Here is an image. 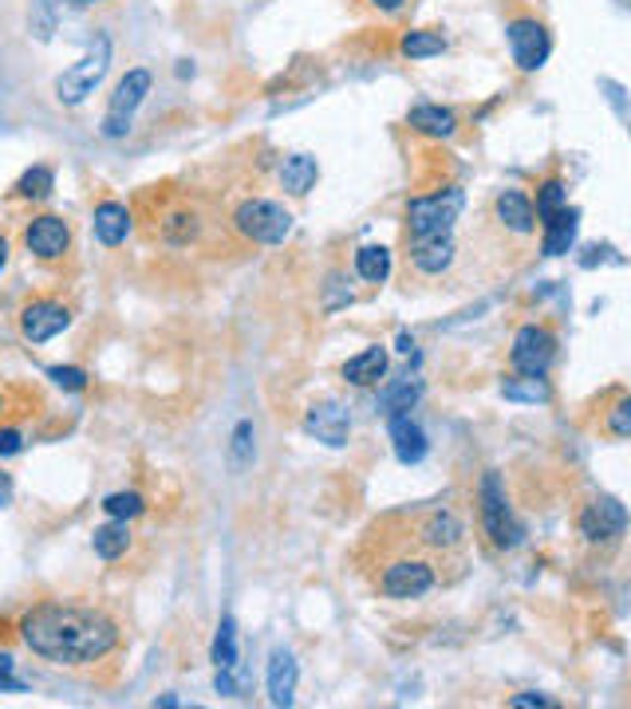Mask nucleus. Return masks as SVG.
<instances>
[{"label":"nucleus","instance_id":"nucleus-1","mask_svg":"<svg viewBox=\"0 0 631 709\" xmlns=\"http://www.w3.org/2000/svg\"><path fill=\"white\" fill-rule=\"evenodd\" d=\"M21 638L32 655L56 667H87L114 655L123 643L119 619L99 603H72V599H44L21 619Z\"/></svg>","mask_w":631,"mask_h":709},{"label":"nucleus","instance_id":"nucleus-2","mask_svg":"<svg viewBox=\"0 0 631 709\" xmlns=\"http://www.w3.org/2000/svg\"><path fill=\"white\" fill-rule=\"evenodd\" d=\"M372 584H375V591L387 599H423L426 591H435V584H438L435 555L414 540L411 528L399 533L395 545L379 540V560H375V567H372Z\"/></svg>","mask_w":631,"mask_h":709},{"label":"nucleus","instance_id":"nucleus-3","mask_svg":"<svg viewBox=\"0 0 631 709\" xmlns=\"http://www.w3.org/2000/svg\"><path fill=\"white\" fill-rule=\"evenodd\" d=\"M214 217L206 201L190 194H162L158 209L150 213V236H158L166 248H194L206 241Z\"/></svg>","mask_w":631,"mask_h":709},{"label":"nucleus","instance_id":"nucleus-4","mask_svg":"<svg viewBox=\"0 0 631 709\" xmlns=\"http://www.w3.org/2000/svg\"><path fill=\"white\" fill-rule=\"evenodd\" d=\"M466 206V194L458 185H442L435 194L411 197L406 201V241L418 245V241H442V236L454 233L458 217Z\"/></svg>","mask_w":631,"mask_h":709},{"label":"nucleus","instance_id":"nucleus-5","mask_svg":"<svg viewBox=\"0 0 631 709\" xmlns=\"http://www.w3.org/2000/svg\"><path fill=\"white\" fill-rule=\"evenodd\" d=\"M229 233L245 245H280L292 233V213L269 197H241L229 213Z\"/></svg>","mask_w":631,"mask_h":709},{"label":"nucleus","instance_id":"nucleus-6","mask_svg":"<svg viewBox=\"0 0 631 709\" xmlns=\"http://www.w3.org/2000/svg\"><path fill=\"white\" fill-rule=\"evenodd\" d=\"M477 501H482V528H486L489 545H494L497 552L518 548L521 545V525H518V516H513V509H509L506 485H501L497 473H486V477H482Z\"/></svg>","mask_w":631,"mask_h":709},{"label":"nucleus","instance_id":"nucleus-7","mask_svg":"<svg viewBox=\"0 0 631 709\" xmlns=\"http://www.w3.org/2000/svg\"><path fill=\"white\" fill-rule=\"evenodd\" d=\"M506 40H509V56L518 63V72H537V68H545V60H549V52H553V32L537 12L509 16Z\"/></svg>","mask_w":631,"mask_h":709},{"label":"nucleus","instance_id":"nucleus-8","mask_svg":"<svg viewBox=\"0 0 631 709\" xmlns=\"http://www.w3.org/2000/svg\"><path fill=\"white\" fill-rule=\"evenodd\" d=\"M107 68H111V40L107 36H99V40L92 44V52L83 56L75 68H68V72L56 80V99H60L63 107H80L87 95H95V87L104 83Z\"/></svg>","mask_w":631,"mask_h":709},{"label":"nucleus","instance_id":"nucleus-9","mask_svg":"<svg viewBox=\"0 0 631 709\" xmlns=\"http://www.w3.org/2000/svg\"><path fill=\"white\" fill-rule=\"evenodd\" d=\"M411 536L438 560V555H450L466 545V525L450 509H423L411 521Z\"/></svg>","mask_w":631,"mask_h":709},{"label":"nucleus","instance_id":"nucleus-10","mask_svg":"<svg viewBox=\"0 0 631 709\" xmlns=\"http://www.w3.org/2000/svg\"><path fill=\"white\" fill-rule=\"evenodd\" d=\"M150 72L146 68H131L123 80L114 83V95L107 103V119H104V134L107 138H123L131 131V114L143 107V99L150 95Z\"/></svg>","mask_w":631,"mask_h":709},{"label":"nucleus","instance_id":"nucleus-11","mask_svg":"<svg viewBox=\"0 0 631 709\" xmlns=\"http://www.w3.org/2000/svg\"><path fill=\"white\" fill-rule=\"evenodd\" d=\"M557 359V335L549 328H537L529 323L513 335V347H509V363L518 375H545Z\"/></svg>","mask_w":631,"mask_h":709},{"label":"nucleus","instance_id":"nucleus-12","mask_svg":"<svg viewBox=\"0 0 631 709\" xmlns=\"http://www.w3.org/2000/svg\"><path fill=\"white\" fill-rule=\"evenodd\" d=\"M68 323H72V308L60 304V300H32L21 311V331L28 343L56 340L60 331H68Z\"/></svg>","mask_w":631,"mask_h":709},{"label":"nucleus","instance_id":"nucleus-13","mask_svg":"<svg viewBox=\"0 0 631 709\" xmlns=\"http://www.w3.org/2000/svg\"><path fill=\"white\" fill-rule=\"evenodd\" d=\"M24 245H28L32 257L40 260H60L68 248H72V229L68 221L56 213H40L32 217L28 229H24Z\"/></svg>","mask_w":631,"mask_h":709},{"label":"nucleus","instance_id":"nucleus-14","mask_svg":"<svg viewBox=\"0 0 631 709\" xmlns=\"http://www.w3.org/2000/svg\"><path fill=\"white\" fill-rule=\"evenodd\" d=\"M628 528V513H623V504L616 497H596V501L580 513V533L584 540H611V536H620Z\"/></svg>","mask_w":631,"mask_h":709},{"label":"nucleus","instance_id":"nucleus-15","mask_svg":"<svg viewBox=\"0 0 631 709\" xmlns=\"http://www.w3.org/2000/svg\"><path fill=\"white\" fill-rule=\"evenodd\" d=\"M304 430L324 445H348L352 418H348V411H343L340 402H316V406L304 414Z\"/></svg>","mask_w":631,"mask_h":709},{"label":"nucleus","instance_id":"nucleus-16","mask_svg":"<svg viewBox=\"0 0 631 709\" xmlns=\"http://www.w3.org/2000/svg\"><path fill=\"white\" fill-rule=\"evenodd\" d=\"M494 221L506 229V233L529 236L537 229V209H533V201H529L521 190H501V194L494 197Z\"/></svg>","mask_w":631,"mask_h":709},{"label":"nucleus","instance_id":"nucleus-17","mask_svg":"<svg viewBox=\"0 0 631 709\" xmlns=\"http://www.w3.org/2000/svg\"><path fill=\"white\" fill-rule=\"evenodd\" d=\"M454 260H458V248L450 236H442V241H418L406 253V268L418 272V277H442V272L454 268Z\"/></svg>","mask_w":631,"mask_h":709},{"label":"nucleus","instance_id":"nucleus-18","mask_svg":"<svg viewBox=\"0 0 631 709\" xmlns=\"http://www.w3.org/2000/svg\"><path fill=\"white\" fill-rule=\"evenodd\" d=\"M92 225H95V236H99V245L119 248L126 241V233H131V225H135V217H131V209L123 201H99Z\"/></svg>","mask_w":631,"mask_h":709},{"label":"nucleus","instance_id":"nucleus-19","mask_svg":"<svg viewBox=\"0 0 631 709\" xmlns=\"http://www.w3.org/2000/svg\"><path fill=\"white\" fill-rule=\"evenodd\" d=\"M391 442H395V457L403 465H414L426 457V433L411 414H391Z\"/></svg>","mask_w":631,"mask_h":709},{"label":"nucleus","instance_id":"nucleus-20","mask_svg":"<svg viewBox=\"0 0 631 709\" xmlns=\"http://www.w3.org/2000/svg\"><path fill=\"white\" fill-rule=\"evenodd\" d=\"M406 126L426 138H454L458 134V114L450 107H438V103H423V107H411L406 114Z\"/></svg>","mask_w":631,"mask_h":709},{"label":"nucleus","instance_id":"nucleus-21","mask_svg":"<svg viewBox=\"0 0 631 709\" xmlns=\"http://www.w3.org/2000/svg\"><path fill=\"white\" fill-rule=\"evenodd\" d=\"M292 689H296V658H292V650L277 647L269 658V701L272 706H292Z\"/></svg>","mask_w":631,"mask_h":709},{"label":"nucleus","instance_id":"nucleus-22","mask_svg":"<svg viewBox=\"0 0 631 709\" xmlns=\"http://www.w3.org/2000/svg\"><path fill=\"white\" fill-rule=\"evenodd\" d=\"M577 209H560V213H553L549 221H541V229H545V241H541V248H545V257H560V253H569V245L577 241Z\"/></svg>","mask_w":631,"mask_h":709},{"label":"nucleus","instance_id":"nucleus-23","mask_svg":"<svg viewBox=\"0 0 631 709\" xmlns=\"http://www.w3.org/2000/svg\"><path fill=\"white\" fill-rule=\"evenodd\" d=\"M316 178H320V162L312 155H292L280 166V185H284V194H292V197L308 194L312 185H316Z\"/></svg>","mask_w":631,"mask_h":709},{"label":"nucleus","instance_id":"nucleus-24","mask_svg":"<svg viewBox=\"0 0 631 709\" xmlns=\"http://www.w3.org/2000/svg\"><path fill=\"white\" fill-rule=\"evenodd\" d=\"M384 370H387V351L367 347L355 359L343 363V379L352 382V387H375V382L384 379Z\"/></svg>","mask_w":631,"mask_h":709},{"label":"nucleus","instance_id":"nucleus-25","mask_svg":"<svg viewBox=\"0 0 631 709\" xmlns=\"http://www.w3.org/2000/svg\"><path fill=\"white\" fill-rule=\"evenodd\" d=\"M92 548L99 560H119V555L131 548V528H126V521H111V525L95 528Z\"/></svg>","mask_w":631,"mask_h":709},{"label":"nucleus","instance_id":"nucleus-26","mask_svg":"<svg viewBox=\"0 0 631 709\" xmlns=\"http://www.w3.org/2000/svg\"><path fill=\"white\" fill-rule=\"evenodd\" d=\"M399 52L406 60H430V56H442L446 52V36L438 28H411L399 44Z\"/></svg>","mask_w":631,"mask_h":709},{"label":"nucleus","instance_id":"nucleus-27","mask_svg":"<svg viewBox=\"0 0 631 709\" xmlns=\"http://www.w3.org/2000/svg\"><path fill=\"white\" fill-rule=\"evenodd\" d=\"M501 394H506L509 402H549L553 399L545 375H513V379L501 382Z\"/></svg>","mask_w":631,"mask_h":709},{"label":"nucleus","instance_id":"nucleus-28","mask_svg":"<svg viewBox=\"0 0 631 709\" xmlns=\"http://www.w3.org/2000/svg\"><path fill=\"white\" fill-rule=\"evenodd\" d=\"M418 394H423V387L414 379H399L391 382L384 394H379V406H384V414L391 418V414H411V406L418 402Z\"/></svg>","mask_w":631,"mask_h":709},{"label":"nucleus","instance_id":"nucleus-29","mask_svg":"<svg viewBox=\"0 0 631 709\" xmlns=\"http://www.w3.org/2000/svg\"><path fill=\"white\" fill-rule=\"evenodd\" d=\"M355 272H360L363 280L379 284V280H387V272H391V253H387L384 245H363L360 253H355Z\"/></svg>","mask_w":631,"mask_h":709},{"label":"nucleus","instance_id":"nucleus-30","mask_svg":"<svg viewBox=\"0 0 631 709\" xmlns=\"http://www.w3.org/2000/svg\"><path fill=\"white\" fill-rule=\"evenodd\" d=\"M52 190H56V174L48 166H32V170L21 174V182H16V197H24V201H44Z\"/></svg>","mask_w":631,"mask_h":709},{"label":"nucleus","instance_id":"nucleus-31","mask_svg":"<svg viewBox=\"0 0 631 709\" xmlns=\"http://www.w3.org/2000/svg\"><path fill=\"white\" fill-rule=\"evenodd\" d=\"M214 662H218V670L238 667V623L229 615L221 619L218 638H214Z\"/></svg>","mask_w":631,"mask_h":709},{"label":"nucleus","instance_id":"nucleus-32","mask_svg":"<svg viewBox=\"0 0 631 709\" xmlns=\"http://www.w3.org/2000/svg\"><path fill=\"white\" fill-rule=\"evenodd\" d=\"M565 206H569V190H565L560 178H549V182L537 190V217L541 221H549V217L560 213Z\"/></svg>","mask_w":631,"mask_h":709},{"label":"nucleus","instance_id":"nucleus-33","mask_svg":"<svg viewBox=\"0 0 631 709\" xmlns=\"http://www.w3.org/2000/svg\"><path fill=\"white\" fill-rule=\"evenodd\" d=\"M146 504L138 493H111L104 501V513L111 516V521H135L138 513H143Z\"/></svg>","mask_w":631,"mask_h":709},{"label":"nucleus","instance_id":"nucleus-34","mask_svg":"<svg viewBox=\"0 0 631 709\" xmlns=\"http://www.w3.org/2000/svg\"><path fill=\"white\" fill-rule=\"evenodd\" d=\"M608 430L616 438H631V399H620L608 411Z\"/></svg>","mask_w":631,"mask_h":709},{"label":"nucleus","instance_id":"nucleus-35","mask_svg":"<svg viewBox=\"0 0 631 709\" xmlns=\"http://www.w3.org/2000/svg\"><path fill=\"white\" fill-rule=\"evenodd\" d=\"M253 457V421H241L233 430V465H245Z\"/></svg>","mask_w":631,"mask_h":709},{"label":"nucleus","instance_id":"nucleus-36","mask_svg":"<svg viewBox=\"0 0 631 709\" xmlns=\"http://www.w3.org/2000/svg\"><path fill=\"white\" fill-rule=\"evenodd\" d=\"M48 375H52L56 387H63V391H83L87 387V375L80 367H52Z\"/></svg>","mask_w":631,"mask_h":709},{"label":"nucleus","instance_id":"nucleus-37","mask_svg":"<svg viewBox=\"0 0 631 709\" xmlns=\"http://www.w3.org/2000/svg\"><path fill=\"white\" fill-rule=\"evenodd\" d=\"M12 667H16V662H12L9 655H0V694H24V689H28V682L16 679Z\"/></svg>","mask_w":631,"mask_h":709},{"label":"nucleus","instance_id":"nucleus-38","mask_svg":"<svg viewBox=\"0 0 631 709\" xmlns=\"http://www.w3.org/2000/svg\"><path fill=\"white\" fill-rule=\"evenodd\" d=\"M372 12H379V16H399V12H406L414 4V0H363Z\"/></svg>","mask_w":631,"mask_h":709},{"label":"nucleus","instance_id":"nucleus-39","mask_svg":"<svg viewBox=\"0 0 631 709\" xmlns=\"http://www.w3.org/2000/svg\"><path fill=\"white\" fill-rule=\"evenodd\" d=\"M509 706L513 709H553V698H545V694H518V698H509Z\"/></svg>","mask_w":631,"mask_h":709},{"label":"nucleus","instance_id":"nucleus-40","mask_svg":"<svg viewBox=\"0 0 631 709\" xmlns=\"http://www.w3.org/2000/svg\"><path fill=\"white\" fill-rule=\"evenodd\" d=\"M21 450H24L21 430H0V457H4V453H21Z\"/></svg>","mask_w":631,"mask_h":709},{"label":"nucleus","instance_id":"nucleus-41","mask_svg":"<svg viewBox=\"0 0 631 709\" xmlns=\"http://www.w3.org/2000/svg\"><path fill=\"white\" fill-rule=\"evenodd\" d=\"M12 501V477L4 469H0V509H4V504Z\"/></svg>","mask_w":631,"mask_h":709},{"label":"nucleus","instance_id":"nucleus-42","mask_svg":"<svg viewBox=\"0 0 631 709\" xmlns=\"http://www.w3.org/2000/svg\"><path fill=\"white\" fill-rule=\"evenodd\" d=\"M4 265H9V236L0 233V268H4Z\"/></svg>","mask_w":631,"mask_h":709},{"label":"nucleus","instance_id":"nucleus-43","mask_svg":"<svg viewBox=\"0 0 631 709\" xmlns=\"http://www.w3.org/2000/svg\"><path fill=\"white\" fill-rule=\"evenodd\" d=\"M72 4H92V0H72Z\"/></svg>","mask_w":631,"mask_h":709},{"label":"nucleus","instance_id":"nucleus-44","mask_svg":"<svg viewBox=\"0 0 631 709\" xmlns=\"http://www.w3.org/2000/svg\"><path fill=\"white\" fill-rule=\"evenodd\" d=\"M0 414H4V402H0Z\"/></svg>","mask_w":631,"mask_h":709}]
</instances>
